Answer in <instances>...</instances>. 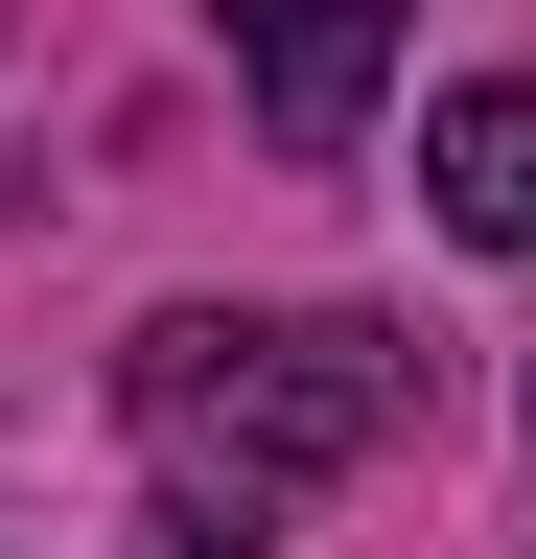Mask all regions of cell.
<instances>
[{"mask_svg":"<svg viewBox=\"0 0 536 559\" xmlns=\"http://www.w3.org/2000/svg\"><path fill=\"white\" fill-rule=\"evenodd\" d=\"M234 70H257V117H281V164H350L373 94H396V0H211Z\"/></svg>","mask_w":536,"mask_h":559,"instance_id":"7a4b0ae2","label":"cell"},{"mask_svg":"<svg viewBox=\"0 0 536 559\" xmlns=\"http://www.w3.org/2000/svg\"><path fill=\"white\" fill-rule=\"evenodd\" d=\"M420 210H443L466 257H536V94H513V70L420 117Z\"/></svg>","mask_w":536,"mask_h":559,"instance_id":"3957f363","label":"cell"},{"mask_svg":"<svg viewBox=\"0 0 536 559\" xmlns=\"http://www.w3.org/2000/svg\"><path fill=\"white\" fill-rule=\"evenodd\" d=\"M164 559H281V536H257V489H164Z\"/></svg>","mask_w":536,"mask_h":559,"instance_id":"277c9868","label":"cell"},{"mask_svg":"<svg viewBox=\"0 0 536 559\" xmlns=\"http://www.w3.org/2000/svg\"><path fill=\"white\" fill-rule=\"evenodd\" d=\"M117 419H141L164 489H257L281 513V489L396 443V326H350V304H164L117 349Z\"/></svg>","mask_w":536,"mask_h":559,"instance_id":"6da1fadb","label":"cell"}]
</instances>
